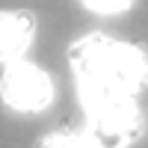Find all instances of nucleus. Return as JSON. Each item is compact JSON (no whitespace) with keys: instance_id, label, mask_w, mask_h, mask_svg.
I'll use <instances>...</instances> for the list:
<instances>
[{"instance_id":"f257e3e1","label":"nucleus","mask_w":148,"mask_h":148,"mask_svg":"<svg viewBox=\"0 0 148 148\" xmlns=\"http://www.w3.org/2000/svg\"><path fill=\"white\" fill-rule=\"evenodd\" d=\"M71 62L80 74L83 104L107 98H130L148 83V56L133 45L89 36L74 45Z\"/></svg>"},{"instance_id":"f03ea898","label":"nucleus","mask_w":148,"mask_h":148,"mask_svg":"<svg viewBox=\"0 0 148 148\" xmlns=\"http://www.w3.org/2000/svg\"><path fill=\"white\" fill-rule=\"evenodd\" d=\"M86 107L92 113L89 136L101 148H119L139 133V113L133 107V98H107Z\"/></svg>"},{"instance_id":"7ed1b4c3","label":"nucleus","mask_w":148,"mask_h":148,"mask_svg":"<svg viewBox=\"0 0 148 148\" xmlns=\"http://www.w3.org/2000/svg\"><path fill=\"white\" fill-rule=\"evenodd\" d=\"M3 101L15 110H42L51 101V80L47 74L27 62H12L0 80Z\"/></svg>"},{"instance_id":"20e7f679","label":"nucleus","mask_w":148,"mask_h":148,"mask_svg":"<svg viewBox=\"0 0 148 148\" xmlns=\"http://www.w3.org/2000/svg\"><path fill=\"white\" fill-rule=\"evenodd\" d=\"M33 39V15L27 12H0V59H18Z\"/></svg>"},{"instance_id":"39448f33","label":"nucleus","mask_w":148,"mask_h":148,"mask_svg":"<svg viewBox=\"0 0 148 148\" xmlns=\"http://www.w3.org/2000/svg\"><path fill=\"white\" fill-rule=\"evenodd\" d=\"M42 148H101L92 136H71V133H65V136H47L42 142Z\"/></svg>"},{"instance_id":"423d86ee","label":"nucleus","mask_w":148,"mask_h":148,"mask_svg":"<svg viewBox=\"0 0 148 148\" xmlns=\"http://www.w3.org/2000/svg\"><path fill=\"white\" fill-rule=\"evenodd\" d=\"M83 3L95 12H121L130 6V0H83Z\"/></svg>"}]
</instances>
